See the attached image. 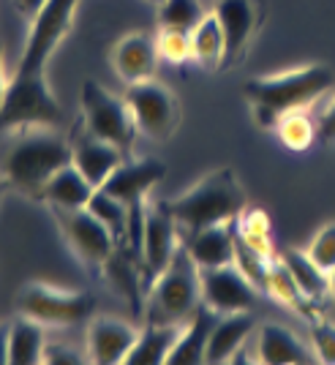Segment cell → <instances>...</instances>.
I'll use <instances>...</instances> for the list:
<instances>
[{
    "label": "cell",
    "mask_w": 335,
    "mask_h": 365,
    "mask_svg": "<svg viewBox=\"0 0 335 365\" xmlns=\"http://www.w3.org/2000/svg\"><path fill=\"white\" fill-rule=\"evenodd\" d=\"M333 68L321 66V63H311V66L281 71L275 76L251 79L245 85V96H248V104L254 112V123L259 128L275 131L278 120L287 112L311 109L316 101L324 98V93L333 91Z\"/></svg>",
    "instance_id": "obj_1"
},
{
    "label": "cell",
    "mask_w": 335,
    "mask_h": 365,
    "mask_svg": "<svg viewBox=\"0 0 335 365\" xmlns=\"http://www.w3.org/2000/svg\"><path fill=\"white\" fill-rule=\"evenodd\" d=\"M71 164V142L49 128H25L3 158V178L19 194L41 199L52 175Z\"/></svg>",
    "instance_id": "obj_2"
},
{
    "label": "cell",
    "mask_w": 335,
    "mask_h": 365,
    "mask_svg": "<svg viewBox=\"0 0 335 365\" xmlns=\"http://www.w3.org/2000/svg\"><path fill=\"white\" fill-rule=\"evenodd\" d=\"M169 213L180 229L199 232L213 224H229L245 210V191L229 167L215 169L185 194L167 202Z\"/></svg>",
    "instance_id": "obj_3"
},
{
    "label": "cell",
    "mask_w": 335,
    "mask_h": 365,
    "mask_svg": "<svg viewBox=\"0 0 335 365\" xmlns=\"http://www.w3.org/2000/svg\"><path fill=\"white\" fill-rule=\"evenodd\" d=\"M167 167L155 158H142V161H123L101 185V191L120 199L128 207V240L125 251L139 262L142 254V232H145V210H148V194L158 182L164 180Z\"/></svg>",
    "instance_id": "obj_4"
},
{
    "label": "cell",
    "mask_w": 335,
    "mask_h": 365,
    "mask_svg": "<svg viewBox=\"0 0 335 365\" xmlns=\"http://www.w3.org/2000/svg\"><path fill=\"white\" fill-rule=\"evenodd\" d=\"M61 118L63 109L49 91L46 76H38V79L11 76L0 104V131L52 128L61 123Z\"/></svg>",
    "instance_id": "obj_5"
},
{
    "label": "cell",
    "mask_w": 335,
    "mask_h": 365,
    "mask_svg": "<svg viewBox=\"0 0 335 365\" xmlns=\"http://www.w3.org/2000/svg\"><path fill=\"white\" fill-rule=\"evenodd\" d=\"M153 311L158 314L150 322H172L180 324L185 322L199 305H202V287H199V267L194 259L188 257L185 245L177 248L169 267L155 278L150 287Z\"/></svg>",
    "instance_id": "obj_6"
},
{
    "label": "cell",
    "mask_w": 335,
    "mask_h": 365,
    "mask_svg": "<svg viewBox=\"0 0 335 365\" xmlns=\"http://www.w3.org/2000/svg\"><path fill=\"white\" fill-rule=\"evenodd\" d=\"M76 6L79 0H46L41 11L31 19V36L14 76H28V79L46 76V63L52 52L61 46L74 25Z\"/></svg>",
    "instance_id": "obj_7"
},
{
    "label": "cell",
    "mask_w": 335,
    "mask_h": 365,
    "mask_svg": "<svg viewBox=\"0 0 335 365\" xmlns=\"http://www.w3.org/2000/svg\"><path fill=\"white\" fill-rule=\"evenodd\" d=\"M82 101V125L91 131L93 137L112 142L123 153L131 150L134 137H137V123L128 109L125 98H118L98 82L88 79L79 93Z\"/></svg>",
    "instance_id": "obj_8"
},
{
    "label": "cell",
    "mask_w": 335,
    "mask_h": 365,
    "mask_svg": "<svg viewBox=\"0 0 335 365\" xmlns=\"http://www.w3.org/2000/svg\"><path fill=\"white\" fill-rule=\"evenodd\" d=\"M16 311L44 327H71L91 317L93 297L49 284H28L16 297Z\"/></svg>",
    "instance_id": "obj_9"
},
{
    "label": "cell",
    "mask_w": 335,
    "mask_h": 365,
    "mask_svg": "<svg viewBox=\"0 0 335 365\" xmlns=\"http://www.w3.org/2000/svg\"><path fill=\"white\" fill-rule=\"evenodd\" d=\"M123 98L128 101L137 131H142L145 137L164 142L175 134V128L180 123V104L172 96V91L164 88L161 82L148 79V82L128 85Z\"/></svg>",
    "instance_id": "obj_10"
},
{
    "label": "cell",
    "mask_w": 335,
    "mask_h": 365,
    "mask_svg": "<svg viewBox=\"0 0 335 365\" xmlns=\"http://www.w3.org/2000/svg\"><path fill=\"white\" fill-rule=\"evenodd\" d=\"M58 227H61L66 243L71 245L76 257L82 259L85 264L93 267H107V262L112 259V254L120 248L118 240L112 237V232L107 229V224L93 213L91 207H52Z\"/></svg>",
    "instance_id": "obj_11"
},
{
    "label": "cell",
    "mask_w": 335,
    "mask_h": 365,
    "mask_svg": "<svg viewBox=\"0 0 335 365\" xmlns=\"http://www.w3.org/2000/svg\"><path fill=\"white\" fill-rule=\"evenodd\" d=\"M177 221L169 213L167 202L148 205L145 210V232H142V254H139V270H142V292H150L155 278L169 267L172 257L177 254Z\"/></svg>",
    "instance_id": "obj_12"
},
{
    "label": "cell",
    "mask_w": 335,
    "mask_h": 365,
    "mask_svg": "<svg viewBox=\"0 0 335 365\" xmlns=\"http://www.w3.org/2000/svg\"><path fill=\"white\" fill-rule=\"evenodd\" d=\"M199 287H202V303L218 317L251 311L257 303V287L245 278L237 264L227 267H202L199 270Z\"/></svg>",
    "instance_id": "obj_13"
},
{
    "label": "cell",
    "mask_w": 335,
    "mask_h": 365,
    "mask_svg": "<svg viewBox=\"0 0 335 365\" xmlns=\"http://www.w3.org/2000/svg\"><path fill=\"white\" fill-rule=\"evenodd\" d=\"M123 155L125 153L120 148L93 137L88 128L76 131L71 137V164L88 178L93 188H101L107 182L109 175L123 164Z\"/></svg>",
    "instance_id": "obj_14"
},
{
    "label": "cell",
    "mask_w": 335,
    "mask_h": 365,
    "mask_svg": "<svg viewBox=\"0 0 335 365\" xmlns=\"http://www.w3.org/2000/svg\"><path fill=\"white\" fill-rule=\"evenodd\" d=\"M112 66H115V74L125 82V88L153 79L155 68H158L155 38L148 36V33H128V36H123L120 41L115 44V49H112Z\"/></svg>",
    "instance_id": "obj_15"
},
{
    "label": "cell",
    "mask_w": 335,
    "mask_h": 365,
    "mask_svg": "<svg viewBox=\"0 0 335 365\" xmlns=\"http://www.w3.org/2000/svg\"><path fill=\"white\" fill-rule=\"evenodd\" d=\"M139 330L123 319L98 317L88 327V357L98 365H120L125 363V354L134 346Z\"/></svg>",
    "instance_id": "obj_16"
},
{
    "label": "cell",
    "mask_w": 335,
    "mask_h": 365,
    "mask_svg": "<svg viewBox=\"0 0 335 365\" xmlns=\"http://www.w3.org/2000/svg\"><path fill=\"white\" fill-rule=\"evenodd\" d=\"M215 16H218V22L224 28V38H227V55H224L221 68H229L232 63L240 61L259 16H257L254 0H218Z\"/></svg>",
    "instance_id": "obj_17"
},
{
    "label": "cell",
    "mask_w": 335,
    "mask_h": 365,
    "mask_svg": "<svg viewBox=\"0 0 335 365\" xmlns=\"http://www.w3.org/2000/svg\"><path fill=\"white\" fill-rule=\"evenodd\" d=\"M237 221V218H234ZM234 221L213 224L199 232H191L185 251L194 259L199 270L202 267H227L234 264Z\"/></svg>",
    "instance_id": "obj_18"
},
{
    "label": "cell",
    "mask_w": 335,
    "mask_h": 365,
    "mask_svg": "<svg viewBox=\"0 0 335 365\" xmlns=\"http://www.w3.org/2000/svg\"><path fill=\"white\" fill-rule=\"evenodd\" d=\"M254 327H257V322L248 311L218 317V322L210 330V338H207V346H205V363H229L240 351L245 338L254 333Z\"/></svg>",
    "instance_id": "obj_19"
},
{
    "label": "cell",
    "mask_w": 335,
    "mask_h": 365,
    "mask_svg": "<svg viewBox=\"0 0 335 365\" xmlns=\"http://www.w3.org/2000/svg\"><path fill=\"white\" fill-rule=\"evenodd\" d=\"M218 322V314L210 311L207 305L202 303L188 317V322L180 330V338L177 344L172 346L167 357V365H199L205 363V346H207V338H210V330Z\"/></svg>",
    "instance_id": "obj_20"
},
{
    "label": "cell",
    "mask_w": 335,
    "mask_h": 365,
    "mask_svg": "<svg viewBox=\"0 0 335 365\" xmlns=\"http://www.w3.org/2000/svg\"><path fill=\"white\" fill-rule=\"evenodd\" d=\"M257 363L264 365H305L311 363V354L303 341L292 333L289 327L267 322L259 327V344H257Z\"/></svg>",
    "instance_id": "obj_21"
},
{
    "label": "cell",
    "mask_w": 335,
    "mask_h": 365,
    "mask_svg": "<svg viewBox=\"0 0 335 365\" xmlns=\"http://www.w3.org/2000/svg\"><path fill=\"white\" fill-rule=\"evenodd\" d=\"M183 330V322L180 324H172V322H150L145 330H139L134 346L125 354V363L123 365H167V357L172 346L177 344Z\"/></svg>",
    "instance_id": "obj_22"
},
{
    "label": "cell",
    "mask_w": 335,
    "mask_h": 365,
    "mask_svg": "<svg viewBox=\"0 0 335 365\" xmlns=\"http://www.w3.org/2000/svg\"><path fill=\"white\" fill-rule=\"evenodd\" d=\"M93 194H96V188L88 182V178L74 164H66L44 185L41 199L49 202L52 207H68V210H74V207H88Z\"/></svg>",
    "instance_id": "obj_23"
},
{
    "label": "cell",
    "mask_w": 335,
    "mask_h": 365,
    "mask_svg": "<svg viewBox=\"0 0 335 365\" xmlns=\"http://www.w3.org/2000/svg\"><path fill=\"white\" fill-rule=\"evenodd\" d=\"M264 292H267L270 297H275L281 305H287V308H292V311L303 314L305 319L319 317V305L305 297L303 289L297 287V281L292 278L289 267L284 264L281 254H275V257L270 259V267H267V281H264Z\"/></svg>",
    "instance_id": "obj_24"
},
{
    "label": "cell",
    "mask_w": 335,
    "mask_h": 365,
    "mask_svg": "<svg viewBox=\"0 0 335 365\" xmlns=\"http://www.w3.org/2000/svg\"><path fill=\"white\" fill-rule=\"evenodd\" d=\"M44 346V324L22 314L9 324V365H38Z\"/></svg>",
    "instance_id": "obj_25"
},
{
    "label": "cell",
    "mask_w": 335,
    "mask_h": 365,
    "mask_svg": "<svg viewBox=\"0 0 335 365\" xmlns=\"http://www.w3.org/2000/svg\"><path fill=\"white\" fill-rule=\"evenodd\" d=\"M191 55L205 68H221L224 66L227 38H224V28H221L215 11L202 16V22L191 31Z\"/></svg>",
    "instance_id": "obj_26"
},
{
    "label": "cell",
    "mask_w": 335,
    "mask_h": 365,
    "mask_svg": "<svg viewBox=\"0 0 335 365\" xmlns=\"http://www.w3.org/2000/svg\"><path fill=\"white\" fill-rule=\"evenodd\" d=\"M284 259V264L289 267L292 278L297 281V287L303 289V294L308 300H314V303L319 305L327 294H330V278L324 270H319L305 251H297V248H289V251H284L281 254Z\"/></svg>",
    "instance_id": "obj_27"
},
{
    "label": "cell",
    "mask_w": 335,
    "mask_h": 365,
    "mask_svg": "<svg viewBox=\"0 0 335 365\" xmlns=\"http://www.w3.org/2000/svg\"><path fill=\"white\" fill-rule=\"evenodd\" d=\"M275 134L284 142V148H289L294 153L308 150L316 139V120L311 118V109H294L278 120Z\"/></svg>",
    "instance_id": "obj_28"
},
{
    "label": "cell",
    "mask_w": 335,
    "mask_h": 365,
    "mask_svg": "<svg viewBox=\"0 0 335 365\" xmlns=\"http://www.w3.org/2000/svg\"><path fill=\"white\" fill-rule=\"evenodd\" d=\"M88 207L107 224V229L112 232V237L118 240V245L125 248V240H128V207L123 205L120 199H115L107 191L96 188V194H93Z\"/></svg>",
    "instance_id": "obj_29"
},
{
    "label": "cell",
    "mask_w": 335,
    "mask_h": 365,
    "mask_svg": "<svg viewBox=\"0 0 335 365\" xmlns=\"http://www.w3.org/2000/svg\"><path fill=\"white\" fill-rule=\"evenodd\" d=\"M234 232L243 237L251 248H257L264 257H275L273 251V229H270V218L262 213V210H248L237 215L234 221Z\"/></svg>",
    "instance_id": "obj_30"
},
{
    "label": "cell",
    "mask_w": 335,
    "mask_h": 365,
    "mask_svg": "<svg viewBox=\"0 0 335 365\" xmlns=\"http://www.w3.org/2000/svg\"><path fill=\"white\" fill-rule=\"evenodd\" d=\"M205 16L199 0H164L158 6V28H175V31H194Z\"/></svg>",
    "instance_id": "obj_31"
},
{
    "label": "cell",
    "mask_w": 335,
    "mask_h": 365,
    "mask_svg": "<svg viewBox=\"0 0 335 365\" xmlns=\"http://www.w3.org/2000/svg\"><path fill=\"white\" fill-rule=\"evenodd\" d=\"M155 46H158V58L172 63V66H183L191 61V33L175 31V28H161L155 36Z\"/></svg>",
    "instance_id": "obj_32"
},
{
    "label": "cell",
    "mask_w": 335,
    "mask_h": 365,
    "mask_svg": "<svg viewBox=\"0 0 335 365\" xmlns=\"http://www.w3.org/2000/svg\"><path fill=\"white\" fill-rule=\"evenodd\" d=\"M305 254H308V259H311L319 270H324V273L330 275V270L335 267V221L324 224V227L314 235V240L308 243Z\"/></svg>",
    "instance_id": "obj_33"
},
{
    "label": "cell",
    "mask_w": 335,
    "mask_h": 365,
    "mask_svg": "<svg viewBox=\"0 0 335 365\" xmlns=\"http://www.w3.org/2000/svg\"><path fill=\"white\" fill-rule=\"evenodd\" d=\"M308 330H311V344H314V354L319 357V363L335 365V324L327 322L324 317H314L308 319Z\"/></svg>",
    "instance_id": "obj_34"
},
{
    "label": "cell",
    "mask_w": 335,
    "mask_h": 365,
    "mask_svg": "<svg viewBox=\"0 0 335 365\" xmlns=\"http://www.w3.org/2000/svg\"><path fill=\"white\" fill-rule=\"evenodd\" d=\"M88 360L91 357H85L82 351L71 349V346H61V344H46L44 354H41V363L46 365H82Z\"/></svg>",
    "instance_id": "obj_35"
},
{
    "label": "cell",
    "mask_w": 335,
    "mask_h": 365,
    "mask_svg": "<svg viewBox=\"0 0 335 365\" xmlns=\"http://www.w3.org/2000/svg\"><path fill=\"white\" fill-rule=\"evenodd\" d=\"M316 139L321 145H335V91L316 118Z\"/></svg>",
    "instance_id": "obj_36"
},
{
    "label": "cell",
    "mask_w": 335,
    "mask_h": 365,
    "mask_svg": "<svg viewBox=\"0 0 335 365\" xmlns=\"http://www.w3.org/2000/svg\"><path fill=\"white\" fill-rule=\"evenodd\" d=\"M14 3H16V9H19V14L33 19V16L41 11V6H44L46 0H14Z\"/></svg>",
    "instance_id": "obj_37"
},
{
    "label": "cell",
    "mask_w": 335,
    "mask_h": 365,
    "mask_svg": "<svg viewBox=\"0 0 335 365\" xmlns=\"http://www.w3.org/2000/svg\"><path fill=\"white\" fill-rule=\"evenodd\" d=\"M9 363V324H0V365Z\"/></svg>",
    "instance_id": "obj_38"
},
{
    "label": "cell",
    "mask_w": 335,
    "mask_h": 365,
    "mask_svg": "<svg viewBox=\"0 0 335 365\" xmlns=\"http://www.w3.org/2000/svg\"><path fill=\"white\" fill-rule=\"evenodd\" d=\"M6 88H9V82H6V76H3V46H0V104H3Z\"/></svg>",
    "instance_id": "obj_39"
},
{
    "label": "cell",
    "mask_w": 335,
    "mask_h": 365,
    "mask_svg": "<svg viewBox=\"0 0 335 365\" xmlns=\"http://www.w3.org/2000/svg\"><path fill=\"white\" fill-rule=\"evenodd\" d=\"M327 278H330V297L335 300V267L330 270V275H327Z\"/></svg>",
    "instance_id": "obj_40"
},
{
    "label": "cell",
    "mask_w": 335,
    "mask_h": 365,
    "mask_svg": "<svg viewBox=\"0 0 335 365\" xmlns=\"http://www.w3.org/2000/svg\"><path fill=\"white\" fill-rule=\"evenodd\" d=\"M148 3H153V6H161V3H164V0H148Z\"/></svg>",
    "instance_id": "obj_41"
}]
</instances>
